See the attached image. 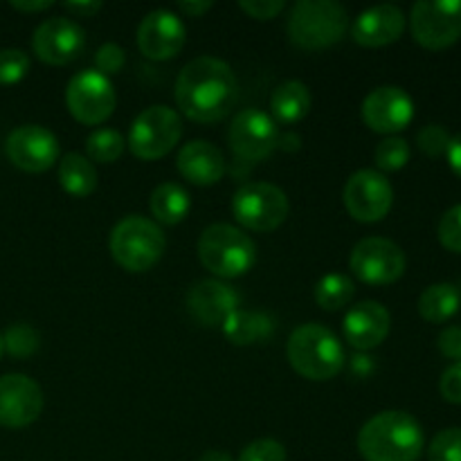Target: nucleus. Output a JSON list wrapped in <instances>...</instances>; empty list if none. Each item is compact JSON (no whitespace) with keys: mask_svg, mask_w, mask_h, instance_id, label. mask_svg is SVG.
<instances>
[{"mask_svg":"<svg viewBox=\"0 0 461 461\" xmlns=\"http://www.w3.org/2000/svg\"><path fill=\"white\" fill-rule=\"evenodd\" d=\"M239 461H286V448L275 439H257L241 450Z\"/></svg>","mask_w":461,"mask_h":461,"instance_id":"c9c22d12","label":"nucleus"},{"mask_svg":"<svg viewBox=\"0 0 461 461\" xmlns=\"http://www.w3.org/2000/svg\"><path fill=\"white\" fill-rule=\"evenodd\" d=\"M3 345L7 349V354L14 356V358H30V356H34L39 351L41 336L30 324H12L5 331Z\"/></svg>","mask_w":461,"mask_h":461,"instance_id":"c756f323","label":"nucleus"},{"mask_svg":"<svg viewBox=\"0 0 461 461\" xmlns=\"http://www.w3.org/2000/svg\"><path fill=\"white\" fill-rule=\"evenodd\" d=\"M124 138L115 129H97L86 140V153L90 160L104 162V165L115 162L124 153Z\"/></svg>","mask_w":461,"mask_h":461,"instance_id":"c85d7f7f","label":"nucleus"},{"mask_svg":"<svg viewBox=\"0 0 461 461\" xmlns=\"http://www.w3.org/2000/svg\"><path fill=\"white\" fill-rule=\"evenodd\" d=\"M3 351H5V345H3V336H0V356H3Z\"/></svg>","mask_w":461,"mask_h":461,"instance_id":"49530a36","label":"nucleus"},{"mask_svg":"<svg viewBox=\"0 0 461 461\" xmlns=\"http://www.w3.org/2000/svg\"><path fill=\"white\" fill-rule=\"evenodd\" d=\"M97 169L93 162L81 153H68L59 165V183L63 192L75 198H86L97 189Z\"/></svg>","mask_w":461,"mask_h":461,"instance_id":"393cba45","label":"nucleus"},{"mask_svg":"<svg viewBox=\"0 0 461 461\" xmlns=\"http://www.w3.org/2000/svg\"><path fill=\"white\" fill-rule=\"evenodd\" d=\"M349 268L369 286H387L403 277L405 252L390 239L367 237L351 250Z\"/></svg>","mask_w":461,"mask_h":461,"instance_id":"9b49d317","label":"nucleus"},{"mask_svg":"<svg viewBox=\"0 0 461 461\" xmlns=\"http://www.w3.org/2000/svg\"><path fill=\"white\" fill-rule=\"evenodd\" d=\"M423 444V428L401 410L376 414L358 432V450L365 461H417Z\"/></svg>","mask_w":461,"mask_h":461,"instance_id":"f03ea898","label":"nucleus"},{"mask_svg":"<svg viewBox=\"0 0 461 461\" xmlns=\"http://www.w3.org/2000/svg\"><path fill=\"white\" fill-rule=\"evenodd\" d=\"M187 309L203 327H221L234 311H239V295L228 284L203 279L189 288Z\"/></svg>","mask_w":461,"mask_h":461,"instance_id":"6ab92c4d","label":"nucleus"},{"mask_svg":"<svg viewBox=\"0 0 461 461\" xmlns=\"http://www.w3.org/2000/svg\"><path fill=\"white\" fill-rule=\"evenodd\" d=\"M437 234H439V241L446 250L461 255V205L450 207V210L441 216Z\"/></svg>","mask_w":461,"mask_h":461,"instance_id":"72a5a7b5","label":"nucleus"},{"mask_svg":"<svg viewBox=\"0 0 461 461\" xmlns=\"http://www.w3.org/2000/svg\"><path fill=\"white\" fill-rule=\"evenodd\" d=\"M212 5L214 3H210V0H207V3H180V9H183V12H187L189 16H201V14H205L207 9H212Z\"/></svg>","mask_w":461,"mask_h":461,"instance_id":"37998d69","label":"nucleus"},{"mask_svg":"<svg viewBox=\"0 0 461 461\" xmlns=\"http://www.w3.org/2000/svg\"><path fill=\"white\" fill-rule=\"evenodd\" d=\"M86 45V32L75 21L63 16L48 18L32 36L34 54L50 66H66L75 61Z\"/></svg>","mask_w":461,"mask_h":461,"instance_id":"dca6fc26","label":"nucleus"},{"mask_svg":"<svg viewBox=\"0 0 461 461\" xmlns=\"http://www.w3.org/2000/svg\"><path fill=\"white\" fill-rule=\"evenodd\" d=\"M198 257L207 270L219 277L234 279L255 266L257 248L255 241L234 225L214 223L203 230L198 239Z\"/></svg>","mask_w":461,"mask_h":461,"instance_id":"39448f33","label":"nucleus"},{"mask_svg":"<svg viewBox=\"0 0 461 461\" xmlns=\"http://www.w3.org/2000/svg\"><path fill=\"white\" fill-rule=\"evenodd\" d=\"M459 300H461V286H459Z\"/></svg>","mask_w":461,"mask_h":461,"instance_id":"de8ad7c7","label":"nucleus"},{"mask_svg":"<svg viewBox=\"0 0 461 461\" xmlns=\"http://www.w3.org/2000/svg\"><path fill=\"white\" fill-rule=\"evenodd\" d=\"M394 205V189L390 180L374 169H360L349 176L345 187V207L360 223H376L385 219Z\"/></svg>","mask_w":461,"mask_h":461,"instance_id":"f8f14e48","label":"nucleus"},{"mask_svg":"<svg viewBox=\"0 0 461 461\" xmlns=\"http://www.w3.org/2000/svg\"><path fill=\"white\" fill-rule=\"evenodd\" d=\"M459 288L455 284H432L419 297V313L426 322L444 324L459 311Z\"/></svg>","mask_w":461,"mask_h":461,"instance_id":"a878e982","label":"nucleus"},{"mask_svg":"<svg viewBox=\"0 0 461 461\" xmlns=\"http://www.w3.org/2000/svg\"><path fill=\"white\" fill-rule=\"evenodd\" d=\"M183 135V120L169 106H149L133 120L129 147L140 160H158L174 151Z\"/></svg>","mask_w":461,"mask_h":461,"instance_id":"0eeeda50","label":"nucleus"},{"mask_svg":"<svg viewBox=\"0 0 461 461\" xmlns=\"http://www.w3.org/2000/svg\"><path fill=\"white\" fill-rule=\"evenodd\" d=\"M349 14L333 0H300L288 16V36L302 50H324L342 41Z\"/></svg>","mask_w":461,"mask_h":461,"instance_id":"20e7f679","label":"nucleus"},{"mask_svg":"<svg viewBox=\"0 0 461 461\" xmlns=\"http://www.w3.org/2000/svg\"><path fill=\"white\" fill-rule=\"evenodd\" d=\"M178 171L198 187L216 185L225 176L228 162L223 151L207 140H192L178 151Z\"/></svg>","mask_w":461,"mask_h":461,"instance_id":"4be33fe9","label":"nucleus"},{"mask_svg":"<svg viewBox=\"0 0 461 461\" xmlns=\"http://www.w3.org/2000/svg\"><path fill=\"white\" fill-rule=\"evenodd\" d=\"M414 41L426 50H446L461 39V0H419L410 14Z\"/></svg>","mask_w":461,"mask_h":461,"instance_id":"1a4fd4ad","label":"nucleus"},{"mask_svg":"<svg viewBox=\"0 0 461 461\" xmlns=\"http://www.w3.org/2000/svg\"><path fill=\"white\" fill-rule=\"evenodd\" d=\"M189 194L176 183H162L151 192V214L160 223L176 225L187 216Z\"/></svg>","mask_w":461,"mask_h":461,"instance_id":"bb28decb","label":"nucleus"},{"mask_svg":"<svg viewBox=\"0 0 461 461\" xmlns=\"http://www.w3.org/2000/svg\"><path fill=\"white\" fill-rule=\"evenodd\" d=\"M221 329L232 345L246 347L268 340L275 331V320L266 313H257V311H234L221 324Z\"/></svg>","mask_w":461,"mask_h":461,"instance_id":"5701e85b","label":"nucleus"},{"mask_svg":"<svg viewBox=\"0 0 461 461\" xmlns=\"http://www.w3.org/2000/svg\"><path fill=\"white\" fill-rule=\"evenodd\" d=\"M232 214L252 232H273L286 221L288 196L270 183H248L234 194Z\"/></svg>","mask_w":461,"mask_h":461,"instance_id":"6e6552de","label":"nucleus"},{"mask_svg":"<svg viewBox=\"0 0 461 461\" xmlns=\"http://www.w3.org/2000/svg\"><path fill=\"white\" fill-rule=\"evenodd\" d=\"M124 61H126L124 50H122L117 43H106L97 50V54H95V63H97L95 70H99L106 77L115 75V72L122 70Z\"/></svg>","mask_w":461,"mask_h":461,"instance_id":"e433bc0d","label":"nucleus"},{"mask_svg":"<svg viewBox=\"0 0 461 461\" xmlns=\"http://www.w3.org/2000/svg\"><path fill=\"white\" fill-rule=\"evenodd\" d=\"M176 104L189 120L210 124L232 111L239 97V81L232 68L216 57H198L180 70Z\"/></svg>","mask_w":461,"mask_h":461,"instance_id":"f257e3e1","label":"nucleus"},{"mask_svg":"<svg viewBox=\"0 0 461 461\" xmlns=\"http://www.w3.org/2000/svg\"><path fill=\"white\" fill-rule=\"evenodd\" d=\"M66 104L77 122L97 126L113 115L117 106V95L111 79L93 68V70L77 72L68 81Z\"/></svg>","mask_w":461,"mask_h":461,"instance_id":"9d476101","label":"nucleus"},{"mask_svg":"<svg viewBox=\"0 0 461 461\" xmlns=\"http://www.w3.org/2000/svg\"><path fill=\"white\" fill-rule=\"evenodd\" d=\"M417 144L426 156L430 158H439L448 151L450 144V133L439 124H428L419 131L417 135Z\"/></svg>","mask_w":461,"mask_h":461,"instance_id":"f704fd0d","label":"nucleus"},{"mask_svg":"<svg viewBox=\"0 0 461 461\" xmlns=\"http://www.w3.org/2000/svg\"><path fill=\"white\" fill-rule=\"evenodd\" d=\"M270 111L282 124H295L311 111V93L302 81H284L270 97Z\"/></svg>","mask_w":461,"mask_h":461,"instance_id":"b1692460","label":"nucleus"},{"mask_svg":"<svg viewBox=\"0 0 461 461\" xmlns=\"http://www.w3.org/2000/svg\"><path fill=\"white\" fill-rule=\"evenodd\" d=\"M405 30V14L396 5H378L365 9L351 30L354 41L363 48H383L401 39Z\"/></svg>","mask_w":461,"mask_h":461,"instance_id":"412c9836","label":"nucleus"},{"mask_svg":"<svg viewBox=\"0 0 461 461\" xmlns=\"http://www.w3.org/2000/svg\"><path fill=\"white\" fill-rule=\"evenodd\" d=\"M165 232L144 216H126L111 232V255L129 273H147L165 252Z\"/></svg>","mask_w":461,"mask_h":461,"instance_id":"423d86ee","label":"nucleus"},{"mask_svg":"<svg viewBox=\"0 0 461 461\" xmlns=\"http://www.w3.org/2000/svg\"><path fill=\"white\" fill-rule=\"evenodd\" d=\"M198 461H232V457L228 453H223V450H207V453L201 455Z\"/></svg>","mask_w":461,"mask_h":461,"instance_id":"a18cd8bd","label":"nucleus"},{"mask_svg":"<svg viewBox=\"0 0 461 461\" xmlns=\"http://www.w3.org/2000/svg\"><path fill=\"white\" fill-rule=\"evenodd\" d=\"M439 351L446 358L461 363V327H448L441 331Z\"/></svg>","mask_w":461,"mask_h":461,"instance_id":"ea45409f","label":"nucleus"},{"mask_svg":"<svg viewBox=\"0 0 461 461\" xmlns=\"http://www.w3.org/2000/svg\"><path fill=\"white\" fill-rule=\"evenodd\" d=\"M63 7L75 14V16L88 18L102 9V3H63Z\"/></svg>","mask_w":461,"mask_h":461,"instance_id":"79ce46f5","label":"nucleus"},{"mask_svg":"<svg viewBox=\"0 0 461 461\" xmlns=\"http://www.w3.org/2000/svg\"><path fill=\"white\" fill-rule=\"evenodd\" d=\"M30 70V57L23 50H0V84H18Z\"/></svg>","mask_w":461,"mask_h":461,"instance_id":"473e14b6","label":"nucleus"},{"mask_svg":"<svg viewBox=\"0 0 461 461\" xmlns=\"http://www.w3.org/2000/svg\"><path fill=\"white\" fill-rule=\"evenodd\" d=\"M288 360L300 376L309 381H331L345 367V349L331 329L322 324H302L288 338Z\"/></svg>","mask_w":461,"mask_h":461,"instance_id":"7ed1b4c3","label":"nucleus"},{"mask_svg":"<svg viewBox=\"0 0 461 461\" xmlns=\"http://www.w3.org/2000/svg\"><path fill=\"white\" fill-rule=\"evenodd\" d=\"M354 282L351 277L340 273L324 275L322 279L315 286V302L322 306L324 311H338L342 306H347L354 297Z\"/></svg>","mask_w":461,"mask_h":461,"instance_id":"cd10ccee","label":"nucleus"},{"mask_svg":"<svg viewBox=\"0 0 461 461\" xmlns=\"http://www.w3.org/2000/svg\"><path fill=\"white\" fill-rule=\"evenodd\" d=\"M43 412V392L39 383L23 374H7L0 378V426L27 428Z\"/></svg>","mask_w":461,"mask_h":461,"instance_id":"2eb2a0df","label":"nucleus"},{"mask_svg":"<svg viewBox=\"0 0 461 461\" xmlns=\"http://www.w3.org/2000/svg\"><path fill=\"white\" fill-rule=\"evenodd\" d=\"M414 117V102L399 86H381L363 102V120L374 133L392 135L410 126Z\"/></svg>","mask_w":461,"mask_h":461,"instance_id":"f3484780","label":"nucleus"},{"mask_svg":"<svg viewBox=\"0 0 461 461\" xmlns=\"http://www.w3.org/2000/svg\"><path fill=\"white\" fill-rule=\"evenodd\" d=\"M228 140L239 160L259 162L277 149L279 131L273 117L259 108H248L232 120Z\"/></svg>","mask_w":461,"mask_h":461,"instance_id":"ddd939ff","label":"nucleus"},{"mask_svg":"<svg viewBox=\"0 0 461 461\" xmlns=\"http://www.w3.org/2000/svg\"><path fill=\"white\" fill-rule=\"evenodd\" d=\"M239 7L255 21H270L286 7V3L284 0H241Z\"/></svg>","mask_w":461,"mask_h":461,"instance_id":"4c0bfd02","label":"nucleus"},{"mask_svg":"<svg viewBox=\"0 0 461 461\" xmlns=\"http://www.w3.org/2000/svg\"><path fill=\"white\" fill-rule=\"evenodd\" d=\"M428 461H461V428L437 432L428 446Z\"/></svg>","mask_w":461,"mask_h":461,"instance_id":"2f4dec72","label":"nucleus"},{"mask_svg":"<svg viewBox=\"0 0 461 461\" xmlns=\"http://www.w3.org/2000/svg\"><path fill=\"white\" fill-rule=\"evenodd\" d=\"M374 162L381 171H399L410 162V144L403 138H387L374 151Z\"/></svg>","mask_w":461,"mask_h":461,"instance_id":"7c9ffc66","label":"nucleus"},{"mask_svg":"<svg viewBox=\"0 0 461 461\" xmlns=\"http://www.w3.org/2000/svg\"><path fill=\"white\" fill-rule=\"evenodd\" d=\"M187 30L169 9H153L138 25V48L151 61H167L183 50Z\"/></svg>","mask_w":461,"mask_h":461,"instance_id":"a211bd4d","label":"nucleus"},{"mask_svg":"<svg viewBox=\"0 0 461 461\" xmlns=\"http://www.w3.org/2000/svg\"><path fill=\"white\" fill-rule=\"evenodd\" d=\"M5 151L14 167L30 174H41L59 160V140L45 126L25 124L9 133Z\"/></svg>","mask_w":461,"mask_h":461,"instance_id":"4468645a","label":"nucleus"},{"mask_svg":"<svg viewBox=\"0 0 461 461\" xmlns=\"http://www.w3.org/2000/svg\"><path fill=\"white\" fill-rule=\"evenodd\" d=\"M439 390L448 403L461 405V363L446 369L444 376H441Z\"/></svg>","mask_w":461,"mask_h":461,"instance_id":"58836bf2","label":"nucleus"},{"mask_svg":"<svg viewBox=\"0 0 461 461\" xmlns=\"http://www.w3.org/2000/svg\"><path fill=\"white\" fill-rule=\"evenodd\" d=\"M446 156H448L450 169H453L455 174H457L461 178V133L455 135V138H450V144H448V151H446Z\"/></svg>","mask_w":461,"mask_h":461,"instance_id":"a19ab883","label":"nucleus"},{"mask_svg":"<svg viewBox=\"0 0 461 461\" xmlns=\"http://www.w3.org/2000/svg\"><path fill=\"white\" fill-rule=\"evenodd\" d=\"M392 327L387 309L378 302H360L347 313L342 331L347 342L358 351H369L381 345Z\"/></svg>","mask_w":461,"mask_h":461,"instance_id":"aec40b11","label":"nucleus"},{"mask_svg":"<svg viewBox=\"0 0 461 461\" xmlns=\"http://www.w3.org/2000/svg\"><path fill=\"white\" fill-rule=\"evenodd\" d=\"M14 9L18 12H43V9L52 7V0H43V3H12Z\"/></svg>","mask_w":461,"mask_h":461,"instance_id":"c03bdc74","label":"nucleus"}]
</instances>
